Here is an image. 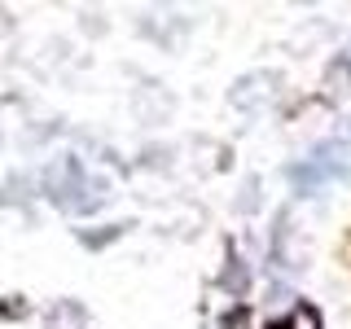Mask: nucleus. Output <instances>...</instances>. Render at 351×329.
Wrapping results in <instances>:
<instances>
[{
	"label": "nucleus",
	"mask_w": 351,
	"mask_h": 329,
	"mask_svg": "<svg viewBox=\"0 0 351 329\" xmlns=\"http://www.w3.org/2000/svg\"><path fill=\"white\" fill-rule=\"evenodd\" d=\"M237 211H246V215H255V211H259V180H250L246 189H241V197H237Z\"/></svg>",
	"instance_id": "nucleus-1"
}]
</instances>
